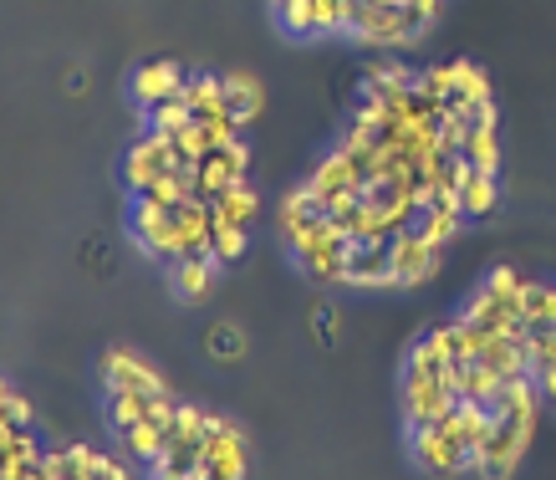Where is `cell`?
I'll return each mask as SVG.
<instances>
[{"label":"cell","instance_id":"3","mask_svg":"<svg viewBox=\"0 0 556 480\" xmlns=\"http://www.w3.org/2000/svg\"><path fill=\"white\" fill-rule=\"evenodd\" d=\"M348 256H353V240L327 220L317 236L296 251V266H302L312 281H321V287H348Z\"/></svg>","mask_w":556,"mask_h":480},{"label":"cell","instance_id":"9","mask_svg":"<svg viewBox=\"0 0 556 480\" xmlns=\"http://www.w3.org/2000/svg\"><path fill=\"white\" fill-rule=\"evenodd\" d=\"M204 476L210 480H245V434L236 419L210 414V440H204Z\"/></svg>","mask_w":556,"mask_h":480},{"label":"cell","instance_id":"24","mask_svg":"<svg viewBox=\"0 0 556 480\" xmlns=\"http://www.w3.org/2000/svg\"><path fill=\"white\" fill-rule=\"evenodd\" d=\"M270 16L291 41H312L317 31V0H270Z\"/></svg>","mask_w":556,"mask_h":480},{"label":"cell","instance_id":"36","mask_svg":"<svg viewBox=\"0 0 556 480\" xmlns=\"http://www.w3.org/2000/svg\"><path fill=\"white\" fill-rule=\"evenodd\" d=\"M189 118H194V113H189L185 98H169V103L149 108V128H159V134H179Z\"/></svg>","mask_w":556,"mask_h":480},{"label":"cell","instance_id":"40","mask_svg":"<svg viewBox=\"0 0 556 480\" xmlns=\"http://www.w3.org/2000/svg\"><path fill=\"white\" fill-rule=\"evenodd\" d=\"M536 383H541V399H546V404H556V368L536 374Z\"/></svg>","mask_w":556,"mask_h":480},{"label":"cell","instance_id":"13","mask_svg":"<svg viewBox=\"0 0 556 480\" xmlns=\"http://www.w3.org/2000/svg\"><path fill=\"white\" fill-rule=\"evenodd\" d=\"M102 383H108V394H118V389H134V394H164V389H169V383L153 374L138 353H128V348H108V353H102Z\"/></svg>","mask_w":556,"mask_h":480},{"label":"cell","instance_id":"8","mask_svg":"<svg viewBox=\"0 0 556 480\" xmlns=\"http://www.w3.org/2000/svg\"><path fill=\"white\" fill-rule=\"evenodd\" d=\"M321 225H327V205L312 194V185H296L281 194V205H276V230H281V240H287L291 251H302Z\"/></svg>","mask_w":556,"mask_h":480},{"label":"cell","instance_id":"28","mask_svg":"<svg viewBox=\"0 0 556 480\" xmlns=\"http://www.w3.org/2000/svg\"><path fill=\"white\" fill-rule=\"evenodd\" d=\"M149 200H159V205H185V200H194V164H179V169H169L164 179H153L149 189H143Z\"/></svg>","mask_w":556,"mask_h":480},{"label":"cell","instance_id":"30","mask_svg":"<svg viewBox=\"0 0 556 480\" xmlns=\"http://www.w3.org/2000/svg\"><path fill=\"white\" fill-rule=\"evenodd\" d=\"M245 251H251V230H245V225H215V236H210V256H215L219 266L245 261Z\"/></svg>","mask_w":556,"mask_h":480},{"label":"cell","instance_id":"43","mask_svg":"<svg viewBox=\"0 0 556 480\" xmlns=\"http://www.w3.org/2000/svg\"><path fill=\"white\" fill-rule=\"evenodd\" d=\"M153 480H179V476H169V470H153Z\"/></svg>","mask_w":556,"mask_h":480},{"label":"cell","instance_id":"41","mask_svg":"<svg viewBox=\"0 0 556 480\" xmlns=\"http://www.w3.org/2000/svg\"><path fill=\"white\" fill-rule=\"evenodd\" d=\"M317 327H321V343H332V327H338V317L321 307V312H317Z\"/></svg>","mask_w":556,"mask_h":480},{"label":"cell","instance_id":"37","mask_svg":"<svg viewBox=\"0 0 556 480\" xmlns=\"http://www.w3.org/2000/svg\"><path fill=\"white\" fill-rule=\"evenodd\" d=\"M204 348H210V358H240V353H245V338H240V327L215 323L210 338H204Z\"/></svg>","mask_w":556,"mask_h":480},{"label":"cell","instance_id":"21","mask_svg":"<svg viewBox=\"0 0 556 480\" xmlns=\"http://www.w3.org/2000/svg\"><path fill=\"white\" fill-rule=\"evenodd\" d=\"M210 215H215V225H245L251 230L255 215H261V194L251 189V179H240L236 189H225V194L210 200Z\"/></svg>","mask_w":556,"mask_h":480},{"label":"cell","instance_id":"44","mask_svg":"<svg viewBox=\"0 0 556 480\" xmlns=\"http://www.w3.org/2000/svg\"><path fill=\"white\" fill-rule=\"evenodd\" d=\"M383 5H404V0H383Z\"/></svg>","mask_w":556,"mask_h":480},{"label":"cell","instance_id":"29","mask_svg":"<svg viewBox=\"0 0 556 480\" xmlns=\"http://www.w3.org/2000/svg\"><path fill=\"white\" fill-rule=\"evenodd\" d=\"M455 103H465V108L495 103V98H490V77L475 67V62H455Z\"/></svg>","mask_w":556,"mask_h":480},{"label":"cell","instance_id":"1","mask_svg":"<svg viewBox=\"0 0 556 480\" xmlns=\"http://www.w3.org/2000/svg\"><path fill=\"white\" fill-rule=\"evenodd\" d=\"M531 434H536V414H495L485 445L475 450V476L485 480H510L521 455L531 450Z\"/></svg>","mask_w":556,"mask_h":480},{"label":"cell","instance_id":"7","mask_svg":"<svg viewBox=\"0 0 556 480\" xmlns=\"http://www.w3.org/2000/svg\"><path fill=\"white\" fill-rule=\"evenodd\" d=\"M245 169H251V143H245V138L225 143V149H210V154L194 164V200L210 205L215 194L236 189L240 179H245Z\"/></svg>","mask_w":556,"mask_h":480},{"label":"cell","instance_id":"38","mask_svg":"<svg viewBox=\"0 0 556 480\" xmlns=\"http://www.w3.org/2000/svg\"><path fill=\"white\" fill-rule=\"evenodd\" d=\"M0 414H5L16 429H26V425H31V399L16 394V389H5V394H0Z\"/></svg>","mask_w":556,"mask_h":480},{"label":"cell","instance_id":"16","mask_svg":"<svg viewBox=\"0 0 556 480\" xmlns=\"http://www.w3.org/2000/svg\"><path fill=\"white\" fill-rule=\"evenodd\" d=\"M348 287H357V292H383V287H399V281H393L388 245L353 240V256H348Z\"/></svg>","mask_w":556,"mask_h":480},{"label":"cell","instance_id":"4","mask_svg":"<svg viewBox=\"0 0 556 480\" xmlns=\"http://www.w3.org/2000/svg\"><path fill=\"white\" fill-rule=\"evenodd\" d=\"M353 36L363 47H414L419 41V26L408 21L404 5H383V0H357V26Z\"/></svg>","mask_w":556,"mask_h":480},{"label":"cell","instance_id":"45","mask_svg":"<svg viewBox=\"0 0 556 480\" xmlns=\"http://www.w3.org/2000/svg\"><path fill=\"white\" fill-rule=\"evenodd\" d=\"M0 394H5V378H0Z\"/></svg>","mask_w":556,"mask_h":480},{"label":"cell","instance_id":"23","mask_svg":"<svg viewBox=\"0 0 556 480\" xmlns=\"http://www.w3.org/2000/svg\"><path fill=\"white\" fill-rule=\"evenodd\" d=\"M164 450H169V429L153 425V419H143V425L123 429V455L138 465H159L164 460Z\"/></svg>","mask_w":556,"mask_h":480},{"label":"cell","instance_id":"32","mask_svg":"<svg viewBox=\"0 0 556 480\" xmlns=\"http://www.w3.org/2000/svg\"><path fill=\"white\" fill-rule=\"evenodd\" d=\"M414 87H419L429 103H450L455 98V62H444V67H429L414 77Z\"/></svg>","mask_w":556,"mask_h":480},{"label":"cell","instance_id":"26","mask_svg":"<svg viewBox=\"0 0 556 480\" xmlns=\"http://www.w3.org/2000/svg\"><path fill=\"white\" fill-rule=\"evenodd\" d=\"M185 103L194 118H210V113H225V87H219L215 72H194L185 83Z\"/></svg>","mask_w":556,"mask_h":480},{"label":"cell","instance_id":"39","mask_svg":"<svg viewBox=\"0 0 556 480\" xmlns=\"http://www.w3.org/2000/svg\"><path fill=\"white\" fill-rule=\"evenodd\" d=\"M404 11H408V21H414L419 31H429V21L444 11V0H404Z\"/></svg>","mask_w":556,"mask_h":480},{"label":"cell","instance_id":"20","mask_svg":"<svg viewBox=\"0 0 556 480\" xmlns=\"http://www.w3.org/2000/svg\"><path fill=\"white\" fill-rule=\"evenodd\" d=\"M219 87H225V108L240 118V128L261 118V108H266V87L255 83L251 72H225V77H219Z\"/></svg>","mask_w":556,"mask_h":480},{"label":"cell","instance_id":"25","mask_svg":"<svg viewBox=\"0 0 556 480\" xmlns=\"http://www.w3.org/2000/svg\"><path fill=\"white\" fill-rule=\"evenodd\" d=\"M459 159H465L470 169L501 174V134H495V123H475L470 138H465V149H459Z\"/></svg>","mask_w":556,"mask_h":480},{"label":"cell","instance_id":"42","mask_svg":"<svg viewBox=\"0 0 556 480\" xmlns=\"http://www.w3.org/2000/svg\"><path fill=\"white\" fill-rule=\"evenodd\" d=\"M11 480H47V470H41V460H36V465H26V470H16Z\"/></svg>","mask_w":556,"mask_h":480},{"label":"cell","instance_id":"10","mask_svg":"<svg viewBox=\"0 0 556 480\" xmlns=\"http://www.w3.org/2000/svg\"><path fill=\"white\" fill-rule=\"evenodd\" d=\"M210 236H215V215L204 200H185L169 210V266L185 256H210Z\"/></svg>","mask_w":556,"mask_h":480},{"label":"cell","instance_id":"31","mask_svg":"<svg viewBox=\"0 0 556 480\" xmlns=\"http://www.w3.org/2000/svg\"><path fill=\"white\" fill-rule=\"evenodd\" d=\"M108 419H113V429H134L149 419V394H134V389H118V394L108 399Z\"/></svg>","mask_w":556,"mask_h":480},{"label":"cell","instance_id":"34","mask_svg":"<svg viewBox=\"0 0 556 480\" xmlns=\"http://www.w3.org/2000/svg\"><path fill=\"white\" fill-rule=\"evenodd\" d=\"M526 353H531V378L546 374V368H556V327H531Z\"/></svg>","mask_w":556,"mask_h":480},{"label":"cell","instance_id":"17","mask_svg":"<svg viewBox=\"0 0 556 480\" xmlns=\"http://www.w3.org/2000/svg\"><path fill=\"white\" fill-rule=\"evenodd\" d=\"M219 271H225V266H219L215 256H185V261H174V266H169L174 296H179V302H189V307H194V302H204V296L215 292Z\"/></svg>","mask_w":556,"mask_h":480},{"label":"cell","instance_id":"18","mask_svg":"<svg viewBox=\"0 0 556 480\" xmlns=\"http://www.w3.org/2000/svg\"><path fill=\"white\" fill-rule=\"evenodd\" d=\"M439 425L450 429V440H455L465 455H475V450L485 445L490 425H495V414H490V404H470V399H459L455 409H450V419H439Z\"/></svg>","mask_w":556,"mask_h":480},{"label":"cell","instance_id":"11","mask_svg":"<svg viewBox=\"0 0 556 480\" xmlns=\"http://www.w3.org/2000/svg\"><path fill=\"white\" fill-rule=\"evenodd\" d=\"M388 261H393V281L399 287H424L439 271V245L419 236V225H408L388 240Z\"/></svg>","mask_w":556,"mask_h":480},{"label":"cell","instance_id":"12","mask_svg":"<svg viewBox=\"0 0 556 480\" xmlns=\"http://www.w3.org/2000/svg\"><path fill=\"white\" fill-rule=\"evenodd\" d=\"M185 83H189V72L174 56H153V62H143L134 72V103L149 113V108L169 103V98H185Z\"/></svg>","mask_w":556,"mask_h":480},{"label":"cell","instance_id":"27","mask_svg":"<svg viewBox=\"0 0 556 480\" xmlns=\"http://www.w3.org/2000/svg\"><path fill=\"white\" fill-rule=\"evenodd\" d=\"M521 317H526V327H556V287L552 281H526Z\"/></svg>","mask_w":556,"mask_h":480},{"label":"cell","instance_id":"2","mask_svg":"<svg viewBox=\"0 0 556 480\" xmlns=\"http://www.w3.org/2000/svg\"><path fill=\"white\" fill-rule=\"evenodd\" d=\"M179 164H185V159H179V149H174V134L149 128V134L134 138L128 154H123V185H128V194H143L153 179H164V174L179 169Z\"/></svg>","mask_w":556,"mask_h":480},{"label":"cell","instance_id":"14","mask_svg":"<svg viewBox=\"0 0 556 480\" xmlns=\"http://www.w3.org/2000/svg\"><path fill=\"white\" fill-rule=\"evenodd\" d=\"M306 185H312V194L321 205H332L338 194H363V169L342 149H332L327 159H317V169L306 174Z\"/></svg>","mask_w":556,"mask_h":480},{"label":"cell","instance_id":"5","mask_svg":"<svg viewBox=\"0 0 556 480\" xmlns=\"http://www.w3.org/2000/svg\"><path fill=\"white\" fill-rule=\"evenodd\" d=\"M408 450H414V465L429 470V476H475V455L450 440V429L444 425H424V429H408Z\"/></svg>","mask_w":556,"mask_h":480},{"label":"cell","instance_id":"22","mask_svg":"<svg viewBox=\"0 0 556 480\" xmlns=\"http://www.w3.org/2000/svg\"><path fill=\"white\" fill-rule=\"evenodd\" d=\"M459 230H465V210H459V200H434V205L419 210V236L434 240L439 251H444Z\"/></svg>","mask_w":556,"mask_h":480},{"label":"cell","instance_id":"33","mask_svg":"<svg viewBox=\"0 0 556 480\" xmlns=\"http://www.w3.org/2000/svg\"><path fill=\"white\" fill-rule=\"evenodd\" d=\"M414 77H419V72H408L404 62H378V67H368V83H363V92H393V87H414Z\"/></svg>","mask_w":556,"mask_h":480},{"label":"cell","instance_id":"15","mask_svg":"<svg viewBox=\"0 0 556 480\" xmlns=\"http://www.w3.org/2000/svg\"><path fill=\"white\" fill-rule=\"evenodd\" d=\"M128 225H134L138 245H143L153 261L169 266V205H159V200H149V194H134V215H128Z\"/></svg>","mask_w":556,"mask_h":480},{"label":"cell","instance_id":"19","mask_svg":"<svg viewBox=\"0 0 556 480\" xmlns=\"http://www.w3.org/2000/svg\"><path fill=\"white\" fill-rule=\"evenodd\" d=\"M459 210H465V220H485L501 210V179L485 169H470L465 164V185H459Z\"/></svg>","mask_w":556,"mask_h":480},{"label":"cell","instance_id":"35","mask_svg":"<svg viewBox=\"0 0 556 480\" xmlns=\"http://www.w3.org/2000/svg\"><path fill=\"white\" fill-rule=\"evenodd\" d=\"M174 149H179V159L185 164H200L204 154H210V138H204V123L200 118H189L179 134H174Z\"/></svg>","mask_w":556,"mask_h":480},{"label":"cell","instance_id":"6","mask_svg":"<svg viewBox=\"0 0 556 480\" xmlns=\"http://www.w3.org/2000/svg\"><path fill=\"white\" fill-rule=\"evenodd\" d=\"M399 399H404V425L408 429L439 425V419H450V409L459 404V399L444 389V374H404Z\"/></svg>","mask_w":556,"mask_h":480}]
</instances>
